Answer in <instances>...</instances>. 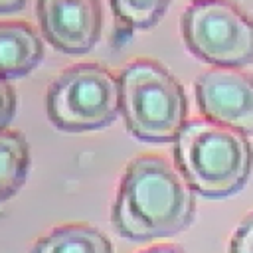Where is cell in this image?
I'll return each instance as SVG.
<instances>
[{"mask_svg": "<svg viewBox=\"0 0 253 253\" xmlns=\"http://www.w3.org/2000/svg\"><path fill=\"white\" fill-rule=\"evenodd\" d=\"M194 194L166 158L136 156L121 176L113 204V225L121 237L136 243L176 235L196 217Z\"/></svg>", "mask_w": 253, "mask_h": 253, "instance_id": "6da1fadb", "label": "cell"}, {"mask_svg": "<svg viewBox=\"0 0 253 253\" xmlns=\"http://www.w3.org/2000/svg\"><path fill=\"white\" fill-rule=\"evenodd\" d=\"M174 162L196 194L221 200L247 184L253 146L239 130L208 119H190L174 140Z\"/></svg>", "mask_w": 253, "mask_h": 253, "instance_id": "7a4b0ae2", "label": "cell"}, {"mask_svg": "<svg viewBox=\"0 0 253 253\" xmlns=\"http://www.w3.org/2000/svg\"><path fill=\"white\" fill-rule=\"evenodd\" d=\"M121 113L128 132L152 144L174 142L188 123L182 83L158 61L134 59L119 73Z\"/></svg>", "mask_w": 253, "mask_h": 253, "instance_id": "3957f363", "label": "cell"}, {"mask_svg": "<svg viewBox=\"0 0 253 253\" xmlns=\"http://www.w3.org/2000/svg\"><path fill=\"white\" fill-rule=\"evenodd\" d=\"M45 113L55 128L89 132L109 126L121 113L119 75L97 63L59 73L45 93Z\"/></svg>", "mask_w": 253, "mask_h": 253, "instance_id": "277c9868", "label": "cell"}, {"mask_svg": "<svg viewBox=\"0 0 253 253\" xmlns=\"http://www.w3.org/2000/svg\"><path fill=\"white\" fill-rule=\"evenodd\" d=\"M180 30L186 47L213 67L237 69L253 61V20L229 0L192 2Z\"/></svg>", "mask_w": 253, "mask_h": 253, "instance_id": "5b68a950", "label": "cell"}, {"mask_svg": "<svg viewBox=\"0 0 253 253\" xmlns=\"http://www.w3.org/2000/svg\"><path fill=\"white\" fill-rule=\"evenodd\" d=\"M196 101L204 119L253 136V75L211 67L198 75Z\"/></svg>", "mask_w": 253, "mask_h": 253, "instance_id": "8992f818", "label": "cell"}, {"mask_svg": "<svg viewBox=\"0 0 253 253\" xmlns=\"http://www.w3.org/2000/svg\"><path fill=\"white\" fill-rule=\"evenodd\" d=\"M36 14L43 38L61 53H87L101 38L99 0H38Z\"/></svg>", "mask_w": 253, "mask_h": 253, "instance_id": "52a82bcc", "label": "cell"}, {"mask_svg": "<svg viewBox=\"0 0 253 253\" xmlns=\"http://www.w3.org/2000/svg\"><path fill=\"white\" fill-rule=\"evenodd\" d=\"M45 47L40 34L26 22H0V77L18 79L34 71Z\"/></svg>", "mask_w": 253, "mask_h": 253, "instance_id": "ba28073f", "label": "cell"}, {"mask_svg": "<svg viewBox=\"0 0 253 253\" xmlns=\"http://www.w3.org/2000/svg\"><path fill=\"white\" fill-rule=\"evenodd\" d=\"M30 253H113V243L91 225H61L40 237Z\"/></svg>", "mask_w": 253, "mask_h": 253, "instance_id": "9c48e42d", "label": "cell"}, {"mask_svg": "<svg viewBox=\"0 0 253 253\" xmlns=\"http://www.w3.org/2000/svg\"><path fill=\"white\" fill-rule=\"evenodd\" d=\"M30 170V146L22 132H0V204L20 192Z\"/></svg>", "mask_w": 253, "mask_h": 253, "instance_id": "30bf717a", "label": "cell"}, {"mask_svg": "<svg viewBox=\"0 0 253 253\" xmlns=\"http://www.w3.org/2000/svg\"><path fill=\"white\" fill-rule=\"evenodd\" d=\"M115 20L125 30H148L160 22L170 0H109Z\"/></svg>", "mask_w": 253, "mask_h": 253, "instance_id": "8fae6325", "label": "cell"}, {"mask_svg": "<svg viewBox=\"0 0 253 253\" xmlns=\"http://www.w3.org/2000/svg\"><path fill=\"white\" fill-rule=\"evenodd\" d=\"M227 253H253V211L247 213L235 227Z\"/></svg>", "mask_w": 253, "mask_h": 253, "instance_id": "7c38bea8", "label": "cell"}, {"mask_svg": "<svg viewBox=\"0 0 253 253\" xmlns=\"http://www.w3.org/2000/svg\"><path fill=\"white\" fill-rule=\"evenodd\" d=\"M18 109V97L8 79L0 77V132L8 130Z\"/></svg>", "mask_w": 253, "mask_h": 253, "instance_id": "4fadbf2b", "label": "cell"}, {"mask_svg": "<svg viewBox=\"0 0 253 253\" xmlns=\"http://www.w3.org/2000/svg\"><path fill=\"white\" fill-rule=\"evenodd\" d=\"M138 253H186V251L174 243H160V245H152L148 249H142Z\"/></svg>", "mask_w": 253, "mask_h": 253, "instance_id": "5bb4252c", "label": "cell"}, {"mask_svg": "<svg viewBox=\"0 0 253 253\" xmlns=\"http://www.w3.org/2000/svg\"><path fill=\"white\" fill-rule=\"evenodd\" d=\"M28 0H0V14H14L20 12Z\"/></svg>", "mask_w": 253, "mask_h": 253, "instance_id": "9a60e30c", "label": "cell"}, {"mask_svg": "<svg viewBox=\"0 0 253 253\" xmlns=\"http://www.w3.org/2000/svg\"><path fill=\"white\" fill-rule=\"evenodd\" d=\"M192 2H202V0H192Z\"/></svg>", "mask_w": 253, "mask_h": 253, "instance_id": "2e32d148", "label": "cell"}]
</instances>
